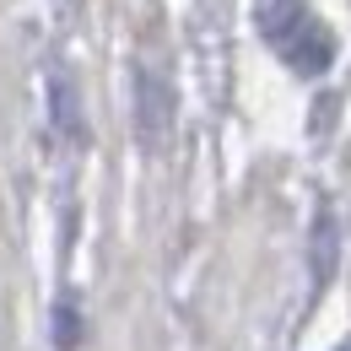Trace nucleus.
Instances as JSON below:
<instances>
[{
    "instance_id": "obj_1",
    "label": "nucleus",
    "mask_w": 351,
    "mask_h": 351,
    "mask_svg": "<svg viewBox=\"0 0 351 351\" xmlns=\"http://www.w3.org/2000/svg\"><path fill=\"white\" fill-rule=\"evenodd\" d=\"M254 11H260L265 44L276 49V54H281V60H287L298 76H319V71H330L335 44H330L324 22L308 11L303 0H260Z\"/></svg>"
}]
</instances>
